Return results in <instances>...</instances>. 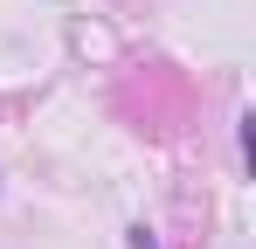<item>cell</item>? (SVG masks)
Instances as JSON below:
<instances>
[{
  "mask_svg": "<svg viewBox=\"0 0 256 249\" xmlns=\"http://www.w3.org/2000/svg\"><path fill=\"white\" fill-rule=\"evenodd\" d=\"M132 249H160V242H152V228H132Z\"/></svg>",
  "mask_w": 256,
  "mask_h": 249,
  "instance_id": "1",
  "label": "cell"
}]
</instances>
